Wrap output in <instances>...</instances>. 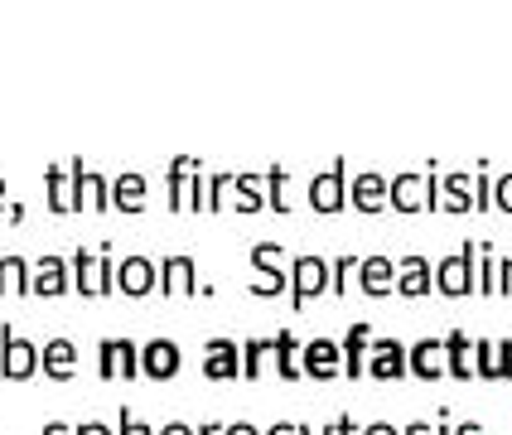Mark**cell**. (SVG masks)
Here are the masks:
<instances>
[{"mask_svg":"<svg viewBox=\"0 0 512 435\" xmlns=\"http://www.w3.org/2000/svg\"><path fill=\"white\" fill-rule=\"evenodd\" d=\"M170 208L174 213H203V203H208V184H203L199 174V160L194 155H179L170 160Z\"/></svg>","mask_w":512,"mask_h":435,"instance_id":"obj_2","label":"cell"},{"mask_svg":"<svg viewBox=\"0 0 512 435\" xmlns=\"http://www.w3.org/2000/svg\"><path fill=\"white\" fill-rule=\"evenodd\" d=\"M498 295H512V257L498 261Z\"/></svg>","mask_w":512,"mask_h":435,"instance_id":"obj_40","label":"cell"},{"mask_svg":"<svg viewBox=\"0 0 512 435\" xmlns=\"http://www.w3.org/2000/svg\"><path fill=\"white\" fill-rule=\"evenodd\" d=\"M5 218L10 223H25V203H5Z\"/></svg>","mask_w":512,"mask_h":435,"instance_id":"obj_47","label":"cell"},{"mask_svg":"<svg viewBox=\"0 0 512 435\" xmlns=\"http://www.w3.org/2000/svg\"><path fill=\"white\" fill-rule=\"evenodd\" d=\"M232 179H237V174H208V208H213V213H223V203H228V194H232Z\"/></svg>","mask_w":512,"mask_h":435,"instance_id":"obj_34","label":"cell"},{"mask_svg":"<svg viewBox=\"0 0 512 435\" xmlns=\"http://www.w3.org/2000/svg\"><path fill=\"white\" fill-rule=\"evenodd\" d=\"M334 435H363V431L353 426V416H339V421H334Z\"/></svg>","mask_w":512,"mask_h":435,"instance_id":"obj_46","label":"cell"},{"mask_svg":"<svg viewBox=\"0 0 512 435\" xmlns=\"http://www.w3.org/2000/svg\"><path fill=\"white\" fill-rule=\"evenodd\" d=\"M145 174H116L112 179V208L116 213H141L145 208Z\"/></svg>","mask_w":512,"mask_h":435,"instance_id":"obj_24","label":"cell"},{"mask_svg":"<svg viewBox=\"0 0 512 435\" xmlns=\"http://www.w3.org/2000/svg\"><path fill=\"white\" fill-rule=\"evenodd\" d=\"M343 203H348V170L339 160V165H329L324 174L310 179V208L314 213H339Z\"/></svg>","mask_w":512,"mask_h":435,"instance_id":"obj_13","label":"cell"},{"mask_svg":"<svg viewBox=\"0 0 512 435\" xmlns=\"http://www.w3.org/2000/svg\"><path fill=\"white\" fill-rule=\"evenodd\" d=\"M406 373H416L421 382H435L445 373V339H416L406 348Z\"/></svg>","mask_w":512,"mask_h":435,"instance_id":"obj_20","label":"cell"},{"mask_svg":"<svg viewBox=\"0 0 512 435\" xmlns=\"http://www.w3.org/2000/svg\"><path fill=\"white\" fill-rule=\"evenodd\" d=\"M387 174H358V179H348V203L358 208V213H382L387 208Z\"/></svg>","mask_w":512,"mask_h":435,"instance_id":"obj_23","label":"cell"},{"mask_svg":"<svg viewBox=\"0 0 512 435\" xmlns=\"http://www.w3.org/2000/svg\"><path fill=\"white\" fill-rule=\"evenodd\" d=\"M0 213H5V174H0Z\"/></svg>","mask_w":512,"mask_h":435,"instance_id":"obj_51","label":"cell"},{"mask_svg":"<svg viewBox=\"0 0 512 435\" xmlns=\"http://www.w3.org/2000/svg\"><path fill=\"white\" fill-rule=\"evenodd\" d=\"M435 435H455V426H450V421H445V426H440V431H435Z\"/></svg>","mask_w":512,"mask_h":435,"instance_id":"obj_52","label":"cell"},{"mask_svg":"<svg viewBox=\"0 0 512 435\" xmlns=\"http://www.w3.org/2000/svg\"><path fill=\"white\" fill-rule=\"evenodd\" d=\"M203 377H213V382L242 377V348L232 344V339H208L203 344Z\"/></svg>","mask_w":512,"mask_h":435,"instance_id":"obj_19","label":"cell"},{"mask_svg":"<svg viewBox=\"0 0 512 435\" xmlns=\"http://www.w3.org/2000/svg\"><path fill=\"white\" fill-rule=\"evenodd\" d=\"M387 203L397 213H430L440 203V179L435 174H397L387 184Z\"/></svg>","mask_w":512,"mask_h":435,"instance_id":"obj_3","label":"cell"},{"mask_svg":"<svg viewBox=\"0 0 512 435\" xmlns=\"http://www.w3.org/2000/svg\"><path fill=\"white\" fill-rule=\"evenodd\" d=\"M488 252L493 247H479V295H498V261Z\"/></svg>","mask_w":512,"mask_h":435,"instance_id":"obj_35","label":"cell"},{"mask_svg":"<svg viewBox=\"0 0 512 435\" xmlns=\"http://www.w3.org/2000/svg\"><path fill=\"white\" fill-rule=\"evenodd\" d=\"M155 435H194V426L189 421H170V426H160Z\"/></svg>","mask_w":512,"mask_h":435,"instance_id":"obj_44","label":"cell"},{"mask_svg":"<svg viewBox=\"0 0 512 435\" xmlns=\"http://www.w3.org/2000/svg\"><path fill=\"white\" fill-rule=\"evenodd\" d=\"M44 435H73V426H63V421H49V426H44Z\"/></svg>","mask_w":512,"mask_h":435,"instance_id":"obj_50","label":"cell"},{"mask_svg":"<svg viewBox=\"0 0 512 435\" xmlns=\"http://www.w3.org/2000/svg\"><path fill=\"white\" fill-rule=\"evenodd\" d=\"M252 266L261 271V281L252 286V295L271 300V295L290 290V266H285V257H281V247H276V242H256V247H252Z\"/></svg>","mask_w":512,"mask_h":435,"instance_id":"obj_8","label":"cell"},{"mask_svg":"<svg viewBox=\"0 0 512 435\" xmlns=\"http://www.w3.org/2000/svg\"><path fill=\"white\" fill-rule=\"evenodd\" d=\"M474 261H479V247H474V242H464L459 252H450L445 261H435V290L450 295V300L469 295V290H474Z\"/></svg>","mask_w":512,"mask_h":435,"instance_id":"obj_6","label":"cell"},{"mask_svg":"<svg viewBox=\"0 0 512 435\" xmlns=\"http://www.w3.org/2000/svg\"><path fill=\"white\" fill-rule=\"evenodd\" d=\"M116 290L121 295H155L160 290V266L145 257V252H131L126 261H116Z\"/></svg>","mask_w":512,"mask_h":435,"instance_id":"obj_9","label":"cell"},{"mask_svg":"<svg viewBox=\"0 0 512 435\" xmlns=\"http://www.w3.org/2000/svg\"><path fill=\"white\" fill-rule=\"evenodd\" d=\"M223 435H261L252 426V421H228V426H223Z\"/></svg>","mask_w":512,"mask_h":435,"instance_id":"obj_42","label":"cell"},{"mask_svg":"<svg viewBox=\"0 0 512 435\" xmlns=\"http://www.w3.org/2000/svg\"><path fill=\"white\" fill-rule=\"evenodd\" d=\"M493 208H498V213H512V174H498V179H493Z\"/></svg>","mask_w":512,"mask_h":435,"instance_id":"obj_36","label":"cell"},{"mask_svg":"<svg viewBox=\"0 0 512 435\" xmlns=\"http://www.w3.org/2000/svg\"><path fill=\"white\" fill-rule=\"evenodd\" d=\"M68 286H73V271H68V261L58 257V252H44V257L29 266V295L54 300V295H63Z\"/></svg>","mask_w":512,"mask_h":435,"instance_id":"obj_12","label":"cell"},{"mask_svg":"<svg viewBox=\"0 0 512 435\" xmlns=\"http://www.w3.org/2000/svg\"><path fill=\"white\" fill-rule=\"evenodd\" d=\"M194 435H223V426L218 421H203V426H194Z\"/></svg>","mask_w":512,"mask_h":435,"instance_id":"obj_49","label":"cell"},{"mask_svg":"<svg viewBox=\"0 0 512 435\" xmlns=\"http://www.w3.org/2000/svg\"><path fill=\"white\" fill-rule=\"evenodd\" d=\"M368 348H372V324H348L343 329V339H339V353H343V377H358L368 373Z\"/></svg>","mask_w":512,"mask_h":435,"instance_id":"obj_18","label":"cell"},{"mask_svg":"<svg viewBox=\"0 0 512 435\" xmlns=\"http://www.w3.org/2000/svg\"><path fill=\"white\" fill-rule=\"evenodd\" d=\"M261 435H300V421H276L271 431H261Z\"/></svg>","mask_w":512,"mask_h":435,"instance_id":"obj_45","label":"cell"},{"mask_svg":"<svg viewBox=\"0 0 512 435\" xmlns=\"http://www.w3.org/2000/svg\"><path fill=\"white\" fill-rule=\"evenodd\" d=\"M0 295H29V261L15 252L0 257Z\"/></svg>","mask_w":512,"mask_h":435,"instance_id":"obj_28","label":"cell"},{"mask_svg":"<svg viewBox=\"0 0 512 435\" xmlns=\"http://www.w3.org/2000/svg\"><path fill=\"white\" fill-rule=\"evenodd\" d=\"M184 368V353L174 339H145L141 344V373L155 377V382H170L174 373Z\"/></svg>","mask_w":512,"mask_h":435,"instance_id":"obj_16","label":"cell"},{"mask_svg":"<svg viewBox=\"0 0 512 435\" xmlns=\"http://www.w3.org/2000/svg\"><path fill=\"white\" fill-rule=\"evenodd\" d=\"M430 290H435V266H430L421 252H406V257L397 261V295L421 300V295H430Z\"/></svg>","mask_w":512,"mask_h":435,"instance_id":"obj_17","label":"cell"},{"mask_svg":"<svg viewBox=\"0 0 512 435\" xmlns=\"http://www.w3.org/2000/svg\"><path fill=\"white\" fill-rule=\"evenodd\" d=\"M512 377V339H498V382Z\"/></svg>","mask_w":512,"mask_h":435,"instance_id":"obj_39","label":"cell"},{"mask_svg":"<svg viewBox=\"0 0 512 435\" xmlns=\"http://www.w3.org/2000/svg\"><path fill=\"white\" fill-rule=\"evenodd\" d=\"M68 271H73V290L87 295V300H97V295H112L116 290V257L112 247L102 242V252H87L78 247L73 257H68Z\"/></svg>","mask_w":512,"mask_h":435,"instance_id":"obj_1","label":"cell"},{"mask_svg":"<svg viewBox=\"0 0 512 435\" xmlns=\"http://www.w3.org/2000/svg\"><path fill=\"white\" fill-rule=\"evenodd\" d=\"M232 199H237V213H261V208H266L261 174H237V179H232Z\"/></svg>","mask_w":512,"mask_h":435,"instance_id":"obj_29","label":"cell"},{"mask_svg":"<svg viewBox=\"0 0 512 435\" xmlns=\"http://www.w3.org/2000/svg\"><path fill=\"white\" fill-rule=\"evenodd\" d=\"M0 373H5V382H29L39 373V344H29L10 324H0Z\"/></svg>","mask_w":512,"mask_h":435,"instance_id":"obj_5","label":"cell"},{"mask_svg":"<svg viewBox=\"0 0 512 435\" xmlns=\"http://www.w3.org/2000/svg\"><path fill=\"white\" fill-rule=\"evenodd\" d=\"M368 377H377V382H401V377H406V344H401V339H377V334H372Z\"/></svg>","mask_w":512,"mask_h":435,"instance_id":"obj_15","label":"cell"},{"mask_svg":"<svg viewBox=\"0 0 512 435\" xmlns=\"http://www.w3.org/2000/svg\"><path fill=\"white\" fill-rule=\"evenodd\" d=\"M440 203H445V213H474V174H445Z\"/></svg>","mask_w":512,"mask_h":435,"instance_id":"obj_25","label":"cell"},{"mask_svg":"<svg viewBox=\"0 0 512 435\" xmlns=\"http://www.w3.org/2000/svg\"><path fill=\"white\" fill-rule=\"evenodd\" d=\"M474 373L498 382V339H474Z\"/></svg>","mask_w":512,"mask_h":435,"instance_id":"obj_31","label":"cell"},{"mask_svg":"<svg viewBox=\"0 0 512 435\" xmlns=\"http://www.w3.org/2000/svg\"><path fill=\"white\" fill-rule=\"evenodd\" d=\"M358 286H363V295H387V290H397V261L382 257V252L363 257L358 261Z\"/></svg>","mask_w":512,"mask_h":435,"instance_id":"obj_22","label":"cell"},{"mask_svg":"<svg viewBox=\"0 0 512 435\" xmlns=\"http://www.w3.org/2000/svg\"><path fill=\"white\" fill-rule=\"evenodd\" d=\"M271 358H276V373H281L285 382L300 377V339H295L290 329H281V334L271 339Z\"/></svg>","mask_w":512,"mask_h":435,"instance_id":"obj_27","label":"cell"},{"mask_svg":"<svg viewBox=\"0 0 512 435\" xmlns=\"http://www.w3.org/2000/svg\"><path fill=\"white\" fill-rule=\"evenodd\" d=\"M363 435H401L392 421H372V426H363Z\"/></svg>","mask_w":512,"mask_h":435,"instance_id":"obj_43","label":"cell"},{"mask_svg":"<svg viewBox=\"0 0 512 435\" xmlns=\"http://www.w3.org/2000/svg\"><path fill=\"white\" fill-rule=\"evenodd\" d=\"M469 353H474L469 334H464V329H450V334H445V373L459 377V382H469V377H474V363H469Z\"/></svg>","mask_w":512,"mask_h":435,"instance_id":"obj_26","label":"cell"},{"mask_svg":"<svg viewBox=\"0 0 512 435\" xmlns=\"http://www.w3.org/2000/svg\"><path fill=\"white\" fill-rule=\"evenodd\" d=\"M73 435H116V431L102 426V421H83V426H73Z\"/></svg>","mask_w":512,"mask_h":435,"instance_id":"obj_41","label":"cell"},{"mask_svg":"<svg viewBox=\"0 0 512 435\" xmlns=\"http://www.w3.org/2000/svg\"><path fill=\"white\" fill-rule=\"evenodd\" d=\"M44 189H49V208H54V213H73V184H68L63 165H49V170H44Z\"/></svg>","mask_w":512,"mask_h":435,"instance_id":"obj_30","label":"cell"},{"mask_svg":"<svg viewBox=\"0 0 512 435\" xmlns=\"http://www.w3.org/2000/svg\"><path fill=\"white\" fill-rule=\"evenodd\" d=\"M474 208H493V174H474Z\"/></svg>","mask_w":512,"mask_h":435,"instance_id":"obj_37","label":"cell"},{"mask_svg":"<svg viewBox=\"0 0 512 435\" xmlns=\"http://www.w3.org/2000/svg\"><path fill=\"white\" fill-rule=\"evenodd\" d=\"M324 290H329V257L324 252H300L290 261V300H295V310H305Z\"/></svg>","mask_w":512,"mask_h":435,"instance_id":"obj_4","label":"cell"},{"mask_svg":"<svg viewBox=\"0 0 512 435\" xmlns=\"http://www.w3.org/2000/svg\"><path fill=\"white\" fill-rule=\"evenodd\" d=\"M401 435H435V431H430L426 421H411V426H401Z\"/></svg>","mask_w":512,"mask_h":435,"instance_id":"obj_48","label":"cell"},{"mask_svg":"<svg viewBox=\"0 0 512 435\" xmlns=\"http://www.w3.org/2000/svg\"><path fill=\"white\" fill-rule=\"evenodd\" d=\"M39 373H49L54 382H68V377L78 373V348H73V339H49V344L39 348Z\"/></svg>","mask_w":512,"mask_h":435,"instance_id":"obj_21","label":"cell"},{"mask_svg":"<svg viewBox=\"0 0 512 435\" xmlns=\"http://www.w3.org/2000/svg\"><path fill=\"white\" fill-rule=\"evenodd\" d=\"M266 353H271V339H247V344H242V377H261Z\"/></svg>","mask_w":512,"mask_h":435,"instance_id":"obj_32","label":"cell"},{"mask_svg":"<svg viewBox=\"0 0 512 435\" xmlns=\"http://www.w3.org/2000/svg\"><path fill=\"white\" fill-rule=\"evenodd\" d=\"M343 373V353H339V339H310L300 344V377H314V382H329V377Z\"/></svg>","mask_w":512,"mask_h":435,"instance_id":"obj_10","label":"cell"},{"mask_svg":"<svg viewBox=\"0 0 512 435\" xmlns=\"http://www.w3.org/2000/svg\"><path fill=\"white\" fill-rule=\"evenodd\" d=\"M68 184H73V213H102V208H112V179L92 174L83 160L68 165Z\"/></svg>","mask_w":512,"mask_h":435,"instance_id":"obj_7","label":"cell"},{"mask_svg":"<svg viewBox=\"0 0 512 435\" xmlns=\"http://www.w3.org/2000/svg\"><path fill=\"white\" fill-rule=\"evenodd\" d=\"M261 179H266V189H271V194H266L271 213H290V203H285V194H281V189H285V170H281V165H271Z\"/></svg>","mask_w":512,"mask_h":435,"instance_id":"obj_33","label":"cell"},{"mask_svg":"<svg viewBox=\"0 0 512 435\" xmlns=\"http://www.w3.org/2000/svg\"><path fill=\"white\" fill-rule=\"evenodd\" d=\"M97 373L102 377H141V344L131 339H102L97 344Z\"/></svg>","mask_w":512,"mask_h":435,"instance_id":"obj_11","label":"cell"},{"mask_svg":"<svg viewBox=\"0 0 512 435\" xmlns=\"http://www.w3.org/2000/svg\"><path fill=\"white\" fill-rule=\"evenodd\" d=\"M155 266H160V290L165 295H199V261L189 252H170Z\"/></svg>","mask_w":512,"mask_h":435,"instance_id":"obj_14","label":"cell"},{"mask_svg":"<svg viewBox=\"0 0 512 435\" xmlns=\"http://www.w3.org/2000/svg\"><path fill=\"white\" fill-rule=\"evenodd\" d=\"M116 435H155V431H150L145 421H136V416L121 406V416H116Z\"/></svg>","mask_w":512,"mask_h":435,"instance_id":"obj_38","label":"cell"}]
</instances>
